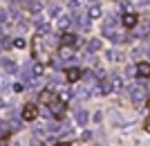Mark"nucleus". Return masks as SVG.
Here are the masks:
<instances>
[{
	"mask_svg": "<svg viewBox=\"0 0 150 146\" xmlns=\"http://www.w3.org/2000/svg\"><path fill=\"white\" fill-rule=\"evenodd\" d=\"M128 92H130V99H132L134 103H141L146 97H148V90H146V85H141V83L130 85V90H128Z\"/></svg>",
	"mask_w": 150,
	"mask_h": 146,
	"instance_id": "nucleus-1",
	"label": "nucleus"
},
{
	"mask_svg": "<svg viewBox=\"0 0 150 146\" xmlns=\"http://www.w3.org/2000/svg\"><path fill=\"white\" fill-rule=\"evenodd\" d=\"M94 92H96V95H110V92H112V81L101 79V81L94 85Z\"/></svg>",
	"mask_w": 150,
	"mask_h": 146,
	"instance_id": "nucleus-2",
	"label": "nucleus"
},
{
	"mask_svg": "<svg viewBox=\"0 0 150 146\" xmlns=\"http://www.w3.org/2000/svg\"><path fill=\"white\" fill-rule=\"evenodd\" d=\"M43 74H45V65L43 63H31L29 65V79L31 81H38Z\"/></svg>",
	"mask_w": 150,
	"mask_h": 146,
	"instance_id": "nucleus-3",
	"label": "nucleus"
},
{
	"mask_svg": "<svg viewBox=\"0 0 150 146\" xmlns=\"http://www.w3.org/2000/svg\"><path fill=\"white\" fill-rule=\"evenodd\" d=\"M114 25H117V20L112 18V16H110V18H105V23H103V36H108V38H112L114 34Z\"/></svg>",
	"mask_w": 150,
	"mask_h": 146,
	"instance_id": "nucleus-4",
	"label": "nucleus"
},
{
	"mask_svg": "<svg viewBox=\"0 0 150 146\" xmlns=\"http://www.w3.org/2000/svg\"><path fill=\"white\" fill-rule=\"evenodd\" d=\"M23 119L25 121H31V119H36V115H38V110H36V106H34V103H27L25 108H23Z\"/></svg>",
	"mask_w": 150,
	"mask_h": 146,
	"instance_id": "nucleus-5",
	"label": "nucleus"
},
{
	"mask_svg": "<svg viewBox=\"0 0 150 146\" xmlns=\"http://www.w3.org/2000/svg\"><path fill=\"white\" fill-rule=\"evenodd\" d=\"M65 79H67L69 83H74V81H81V79H83V72L79 70V68H69V70L65 72Z\"/></svg>",
	"mask_w": 150,
	"mask_h": 146,
	"instance_id": "nucleus-6",
	"label": "nucleus"
},
{
	"mask_svg": "<svg viewBox=\"0 0 150 146\" xmlns=\"http://www.w3.org/2000/svg\"><path fill=\"white\" fill-rule=\"evenodd\" d=\"M134 34H137V36H148L150 34V20H141V23H139L137 25V29H134Z\"/></svg>",
	"mask_w": 150,
	"mask_h": 146,
	"instance_id": "nucleus-7",
	"label": "nucleus"
},
{
	"mask_svg": "<svg viewBox=\"0 0 150 146\" xmlns=\"http://www.w3.org/2000/svg\"><path fill=\"white\" fill-rule=\"evenodd\" d=\"M121 23H123L125 27H137L139 25V18H137V14H123V20H121Z\"/></svg>",
	"mask_w": 150,
	"mask_h": 146,
	"instance_id": "nucleus-8",
	"label": "nucleus"
},
{
	"mask_svg": "<svg viewBox=\"0 0 150 146\" xmlns=\"http://www.w3.org/2000/svg\"><path fill=\"white\" fill-rule=\"evenodd\" d=\"M79 43H81V41H79L76 34H65V36H63V45H65V47H74V45H79Z\"/></svg>",
	"mask_w": 150,
	"mask_h": 146,
	"instance_id": "nucleus-9",
	"label": "nucleus"
},
{
	"mask_svg": "<svg viewBox=\"0 0 150 146\" xmlns=\"http://www.w3.org/2000/svg\"><path fill=\"white\" fill-rule=\"evenodd\" d=\"M52 115H56V117H63V113H65V103L61 101V99H58V101H54L52 103Z\"/></svg>",
	"mask_w": 150,
	"mask_h": 146,
	"instance_id": "nucleus-10",
	"label": "nucleus"
},
{
	"mask_svg": "<svg viewBox=\"0 0 150 146\" xmlns=\"http://www.w3.org/2000/svg\"><path fill=\"white\" fill-rule=\"evenodd\" d=\"M74 117H76V124H79V126H85V124H88V110H83V108H79V110H76V115H74Z\"/></svg>",
	"mask_w": 150,
	"mask_h": 146,
	"instance_id": "nucleus-11",
	"label": "nucleus"
},
{
	"mask_svg": "<svg viewBox=\"0 0 150 146\" xmlns=\"http://www.w3.org/2000/svg\"><path fill=\"white\" fill-rule=\"evenodd\" d=\"M27 9H29L31 14H40L43 11V2H40V0H29V2H27Z\"/></svg>",
	"mask_w": 150,
	"mask_h": 146,
	"instance_id": "nucleus-12",
	"label": "nucleus"
},
{
	"mask_svg": "<svg viewBox=\"0 0 150 146\" xmlns=\"http://www.w3.org/2000/svg\"><path fill=\"white\" fill-rule=\"evenodd\" d=\"M137 74L144 76V79H148L150 76V63H139L137 65Z\"/></svg>",
	"mask_w": 150,
	"mask_h": 146,
	"instance_id": "nucleus-13",
	"label": "nucleus"
},
{
	"mask_svg": "<svg viewBox=\"0 0 150 146\" xmlns=\"http://www.w3.org/2000/svg\"><path fill=\"white\" fill-rule=\"evenodd\" d=\"M72 95H74V92H72L69 88H61V90H58V99H61L63 103L69 101V99H72Z\"/></svg>",
	"mask_w": 150,
	"mask_h": 146,
	"instance_id": "nucleus-14",
	"label": "nucleus"
},
{
	"mask_svg": "<svg viewBox=\"0 0 150 146\" xmlns=\"http://www.w3.org/2000/svg\"><path fill=\"white\" fill-rule=\"evenodd\" d=\"M2 68H5L7 74H13V72H16V63H13L11 58H5V61H2Z\"/></svg>",
	"mask_w": 150,
	"mask_h": 146,
	"instance_id": "nucleus-15",
	"label": "nucleus"
},
{
	"mask_svg": "<svg viewBox=\"0 0 150 146\" xmlns=\"http://www.w3.org/2000/svg\"><path fill=\"white\" fill-rule=\"evenodd\" d=\"M58 54H61V56H58L61 61H69V58H72V47H65V45H63Z\"/></svg>",
	"mask_w": 150,
	"mask_h": 146,
	"instance_id": "nucleus-16",
	"label": "nucleus"
},
{
	"mask_svg": "<svg viewBox=\"0 0 150 146\" xmlns=\"http://www.w3.org/2000/svg\"><path fill=\"white\" fill-rule=\"evenodd\" d=\"M56 27L61 29V32H63V29H67V27H69V18H67V16H58V20H56Z\"/></svg>",
	"mask_w": 150,
	"mask_h": 146,
	"instance_id": "nucleus-17",
	"label": "nucleus"
},
{
	"mask_svg": "<svg viewBox=\"0 0 150 146\" xmlns=\"http://www.w3.org/2000/svg\"><path fill=\"white\" fill-rule=\"evenodd\" d=\"M101 14H103V11H101V5H92V7H90V11H88V16H90V18H99Z\"/></svg>",
	"mask_w": 150,
	"mask_h": 146,
	"instance_id": "nucleus-18",
	"label": "nucleus"
},
{
	"mask_svg": "<svg viewBox=\"0 0 150 146\" xmlns=\"http://www.w3.org/2000/svg\"><path fill=\"white\" fill-rule=\"evenodd\" d=\"M88 50L90 52H99L101 50V38H92V41L88 43Z\"/></svg>",
	"mask_w": 150,
	"mask_h": 146,
	"instance_id": "nucleus-19",
	"label": "nucleus"
},
{
	"mask_svg": "<svg viewBox=\"0 0 150 146\" xmlns=\"http://www.w3.org/2000/svg\"><path fill=\"white\" fill-rule=\"evenodd\" d=\"M112 90H114V92H121V90H123V81H121V76H114V79H112Z\"/></svg>",
	"mask_w": 150,
	"mask_h": 146,
	"instance_id": "nucleus-20",
	"label": "nucleus"
},
{
	"mask_svg": "<svg viewBox=\"0 0 150 146\" xmlns=\"http://www.w3.org/2000/svg\"><path fill=\"white\" fill-rule=\"evenodd\" d=\"M9 128H11V126H9V121H0V137L9 133Z\"/></svg>",
	"mask_w": 150,
	"mask_h": 146,
	"instance_id": "nucleus-21",
	"label": "nucleus"
},
{
	"mask_svg": "<svg viewBox=\"0 0 150 146\" xmlns=\"http://www.w3.org/2000/svg\"><path fill=\"white\" fill-rule=\"evenodd\" d=\"M108 58H110V61H121V54L117 50H110L108 52Z\"/></svg>",
	"mask_w": 150,
	"mask_h": 146,
	"instance_id": "nucleus-22",
	"label": "nucleus"
},
{
	"mask_svg": "<svg viewBox=\"0 0 150 146\" xmlns=\"http://www.w3.org/2000/svg\"><path fill=\"white\" fill-rule=\"evenodd\" d=\"M25 45H27V41H25V38H16V41H13V47H18V50H23Z\"/></svg>",
	"mask_w": 150,
	"mask_h": 146,
	"instance_id": "nucleus-23",
	"label": "nucleus"
},
{
	"mask_svg": "<svg viewBox=\"0 0 150 146\" xmlns=\"http://www.w3.org/2000/svg\"><path fill=\"white\" fill-rule=\"evenodd\" d=\"M36 27H38V29H40V32H43V29H45V32H47V23H45L43 18H36Z\"/></svg>",
	"mask_w": 150,
	"mask_h": 146,
	"instance_id": "nucleus-24",
	"label": "nucleus"
},
{
	"mask_svg": "<svg viewBox=\"0 0 150 146\" xmlns=\"http://www.w3.org/2000/svg\"><path fill=\"white\" fill-rule=\"evenodd\" d=\"M9 126H11L13 130H18V128H20V119H18V117H11V121H9Z\"/></svg>",
	"mask_w": 150,
	"mask_h": 146,
	"instance_id": "nucleus-25",
	"label": "nucleus"
},
{
	"mask_svg": "<svg viewBox=\"0 0 150 146\" xmlns=\"http://www.w3.org/2000/svg\"><path fill=\"white\" fill-rule=\"evenodd\" d=\"M76 97H81V99H88V97H90V90H88V88H81L79 92H76Z\"/></svg>",
	"mask_w": 150,
	"mask_h": 146,
	"instance_id": "nucleus-26",
	"label": "nucleus"
},
{
	"mask_svg": "<svg viewBox=\"0 0 150 146\" xmlns=\"http://www.w3.org/2000/svg\"><path fill=\"white\" fill-rule=\"evenodd\" d=\"M58 14H61V7H58V5H52L50 7V16H58Z\"/></svg>",
	"mask_w": 150,
	"mask_h": 146,
	"instance_id": "nucleus-27",
	"label": "nucleus"
},
{
	"mask_svg": "<svg viewBox=\"0 0 150 146\" xmlns=\"http://www.w3.org/2000/svg\"><path fill=\"white\" fill-rule=\"evenodd\" d=\"M7 18H9V11H7V9H0V23H7Z\"/></svg>",
	"mask_w": 150,
	"mask_h": 146,
	"instance_id": "nucleus-28",
	"label": "nucleus"
},
{
	"mask_svg": "<svg viewBox=\"0 0 150 146\" xmlns=\"http://www.w3.org/2000/svg\"><path fill=\"white\" fill-rule=\"evenodd\" d=\"M141 54H144V50H141V47H134V50H132V56H141Z\"/></svg>",
	"mask_w": 150,
	"mask_h": 146,
	"instance_id": "nucleus-29",
	"label": "nucleus"
},
{
	"mask_svg": "<svg viewBox=\"0 0 150 146\" xmlns=\"http://www.w3.org/2000/svg\"><path fill=\"white\" fill-rule=\"evenodd\" d=\"M128 74L134 76V74H137V68H132V65H130V68H128Z\"/></svg>",
	"mask_w": 150,
	"mask_h": 146,
	"instance_id": "nucleus-30",
	"label": "nucleus"
},
{
	"mask_svg": "<svg viewBox=\"0 0 150 146\" xmlns=\"http://www.w3.org/2000/svg\"><path fill=\"white\" fill-rule=\"evenodd\" d=\"M13 146H23V142H13Z\"/></svg>",
	"mask_w": 150,
	"mask_h": 146,
	"instance_id": "nucleus-31",
	"label": "nucleus"
},
{
	"mask_svg": "<svg viewBox=\"0 0 150 146\" xmlns=\"http://www.w3.org/2000/svg\"><path fill=\"white\" fill-rule=\"evenodd\" d=\"M2 106H5V99H0V108H2Z\"/></svg>",
	"mask_w": 150,
	"mask_h": 146,
	"instance_id": "nucleus-32",
	"label": "nucleus"
},
{
	"mask_svg": "<svg viewBox=\"0 0 150 146\" xmlns=\"http://www.w3.org/2000/svg\"><path fill=\"white\" fill-rule=\"evenodd\" d=\"M54 146H67V144H54Z\"/></svg>",
	"mask_w": 150,
	"mask_h": 146,
	"instance_id": "nucleus-33",
	"label": "nucleus"
},
{
	"mask_svg": "<svg viewBox=\"0 0 150 146\" xmlns=\"http://www.w3.org/2000/svg\"><path fill=\"white\" fill-rule=\"evenodd\" d=\"M9 2H20V0H9Z\"/></svg>",
	"mask_w": 150,
	"mask_h": 146,
	"instance_id": "nucleus-34",
	"label": "nucleus"
},
{
	"mask_svg": "<svg viewBox=\"0 0 150 146\" xmlns=\"http://www.w3.org/2000/svg\"><path fill=\"white\" fill-rule=\"evenodd\" d=\"M148 130H150V124H148Z\"/></svg>",
	"mask_w": 150,
	"mask_h": 146,
	"instance_id": "nucleus-35",
	"label": "nucleus"
},
{
	"mask_svg": "<svg viewBox=\"0 0 150 146\" xmlns=\"http://www.w3.org/2000/svg\"><path fill=\"white\" fill-rule=\"evenodd\" d=\"M114 2H117V0H114ZM121 2H123V0H121Z\"/></svg>",
	"mask_w": 150,
	"mask_h": 146,
	"instance_id": "nucleus-36",
	"label": "nucleus"
},
{
	"mask_svg": "<svg viewBox=\"0 0 150 146\" xmlns=\"http://www.w3.org/2000/svg\"><path fill=\"white\" fill-rule=\"evenodd\" d=\"M148 54H150V50H148Z\"/></svg>",
	"mask_w": 150,
	"mask_h": 146,
	"instance_id": "nucleus-37",
	"label": "nucleus"
}]
</instances>
